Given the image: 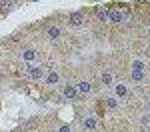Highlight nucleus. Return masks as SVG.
Returning <instances> with one entry per match:
<instances>
[{
  "instance_id": "f257e3e1",
  "label": "nucleus",
  "mask_w": 150,
  "mask_h": 132,
  "mask_svg": "<svg viewBox=\"0 0 150 132\" xmlns=\"http://www.w3.org/2000/svg\"><path fill=\"white\" fill-rule=\"evenodd\" d=\"M26 72H28L30 80H40V78L46 76V74H44V68H42V66H36V64H28V66H26Z\"/></svg>"
},
{
  "instance_id": "f03ea898",
  "label": "nucleus",
  "mask_w": 150,
  "mask_h": 132,
  "mask_svg": "<svg viewBox=\"0 0 150 132\" xmlns=\"http://www.w3.org/2000/svg\"><path fill=\"white\" fill-rule=\"evenodd\" d=\"M144 70H146L144 62L136 60V62L132 64V80H134V82H140V80L144 78Z\"/></svg>"
},
{
  "instance_id": "7ed1b4c3",
  "label": "nucleus",
  "mask_w": 150,
  "mask_h": 132,
  "mask_svg": "<svg viewBox=\"0 0 150 132\" xmlns=\"http://www.w3.org/2000/svg\"><path fill=\"white\" fill-rule=\"evenodd\" d=\"M126 18H128V10H126V8H122V10H112L108 20H112V22H124Z\"/></svg>"
},
{
  "instance_id": "20e7f679",
  "label": "nucleus",
  "mask_w": 150,
  "mask_h": 132,
  "mask_svg": "<svg viewBox=\"0 0 150 132\" xmlns=\"http://www.w3.org/2000/svg\"><path fill=\"white\" fill-rule=\"evenodd\" d=\"M82 126H84L86 130H96L98 122H96V118H94V116H90V114H86V116L82 118Z\"/></svg>"
},
{
  "instance_id": "39448f33",
  "label": "nucleus",
  "mask_w": 150,
  "mask_h": 132,
  "mask_svg": "<svg viewBox=\"0 0 150 132\" xmlns=\"http://www.w3.org/2000/svg\"><path fill=\"white\" fill-rule=\"evenodd\" d=\"M62 94H64V98H68V100H74V98L78 96V88L72 86V84H66L64 90H62Z\"/></svg>"
},
{
  "instance_id": "423d86ee",
  "label": "nucleus",
  "mask_w": 150,
  "mask_h": 132,
  "mask_svg": "<svg viewBox=\"0 0 150 132\" xmlns=\"http://www.w3.org/2000/svg\"><path fill=\"white\" fill-rule=\"evenodd\" d=\"M126 94H128V88H126L122 82L114 84V96H116V98H124Z\"/></svg>"
},
{
  "instance_id": "0eeeda50",
  "label": "nucleus",
  "mask_w": 150,
  "mask_h": 132,
  "mask_svg": "<svg viewBox=\"0 0 150 132\" xmlns=\"http://www.w3.org/2000/svg\"><path fill=\"white\" fill-rule=\"evenodd\" d=\"M82 22H84V16H82L80 12H72L70 14V24L72 26H82Z\"/></svg>"
},
{
  "instance_id": "6e6552de",
  "label": "nucleus",
  "mask_w": 150,
  "mask_h": 132,
  "mask_svg": "<svg viewBox=\"0 0 150 132\" xmlns=\"http://www.w3.org/2000/svg\"><path fill=\"white\" fill-rule=\"evenodd\" d=\"M76 88H78V92H82V94H88L92 86H90V82H88V80H80V82L76 84Z\"/></svg>"
},
{
  "instance_id": "1a4fd4ad",
  "label": "nucleus",
  "mask_w": 150,
  "mask_h": 132,
  "mask_svg": "<svg viewBox=\"0 0 150 132\" xmlns=\"http://www.w3.org/2000/svg\"><path fill=\"white\" fill-rule=\"evenodd\" d=\"M44 80H46V84H50V86H54V84H58V80H60V76H58L56 72H48L46 76H44Z\"/></svg>"
},
{
  "instance_id": "9d476101",
  "label": "nucleus",
  "mask_w": 150,
  "mask_h": 132,
  "mask_svg": "<svg viewBox=\"0 0 150 132\" xmlns=\"http://www.w3.org/2000/svg\"><path fill=\"white\" fill-rule=\"evenodd\" d=\"M46 34H48L50 40H58V38H60V28H58V26H50Z\"/></svg>"
},
{
  "instance_id": "9b49d317",
  "label": "nucleus",
  "mask_w": 150,
  "mask_h": 132,
  "mask_svg": "<svg viewBox=\"0 0 150 132\" xmlns=\"http://www.w3.org/2000/svg\"><path fill=\"white\" fill-rule=\"evenodd\" d=\"M34 56H36V52H34V50H24V52H22V58L26 60V62L34 60Z\"/></svg>"
},
{
  "instance_id": "f8f14e48",
  "label": "nucleus",
  "mask_w": 150,
  "mask_h": 132,
  "mask_svg": "<svg viewBox=\"0 0 150 132\" xmlns=\"http://www.w3.org/2000/svg\"><path fill=\"white\" fill-rule=\"evenodd\" d=\"M110 18V12L106 8H98V20H108Z\"/></svg>"
},
{
  "instance_id": "ddd939ff",
  "label": "nucleus",
  "mask_w": 150,
  "mask_h": 132,
  "mask_svg": "<svg viewBox=\"0 0 150 132\" xmlns=\"http://www.w3.org/2000/svg\"><path fill=\"white\" fill-rule=\"evenodd\" d=\"M102 82L106 84V86H112V84H114V82H112V74L104 72V74H102Z\"/></svg>"
},
{
  "instance_id": "4468645a",
  "label": "nucleus",
  "mask_w": 150,
  "mask_h": 132,
  "mask_svg": "<svg viewBox=\"0 0 150 132\" xmlns=\"http://www.w3.org/2000/svg\"><path fill=\"white\" fill-rule=\"evenodd\" d=\"M106 104H108V108H112V110H114V108L118 106V100L112 96V98H108V100H106Z\"/></svg>"
},
{
  "instance_id": "2eb2a0df",
  "label": "nucleus",
  "mask_w": 150,
  "mask_h": 132,
  "mask_svg": "<svg viewBox=\"0 0 150 132\" xmlns=\"http://www.w3.org/2000/svg\"><path fill=\"white\" fill-rule=\"evenodd\" d=\"M58 132H72V128H70V126H66V124H64V126H60V130Z\"/></svg>"
},
{
  "instance_id": "dca6fc26",
  "label": "nucleus",
  "mask_w": 150,
  "mask_h": 132,
  "mask_svg": "<svg viewBox=\"0 0 150 132\" xmlns=\"http://www.w3.org/2000/svg\"><path fill=\"white\" fill-rule=\"evenodd\" d=\"M146 112H148V114H150V98H148V100H146Z\"/></svg>"
},
{
  "instance_id": "f3484780",
  "label": "nucleus",
  "mask_w": 150,
  "mask_h": 132,
  "mask_svg": "<svg viewBox=\"0 0 150 132\" xmlns=\"http://www.w3.org/2000/svg\"><path fill=\"white\" fill-rule=\"evenodd\" d=\"M146 126H148V132H150V122H148V124H146Z\"/></svg>"
}]
</instances>
